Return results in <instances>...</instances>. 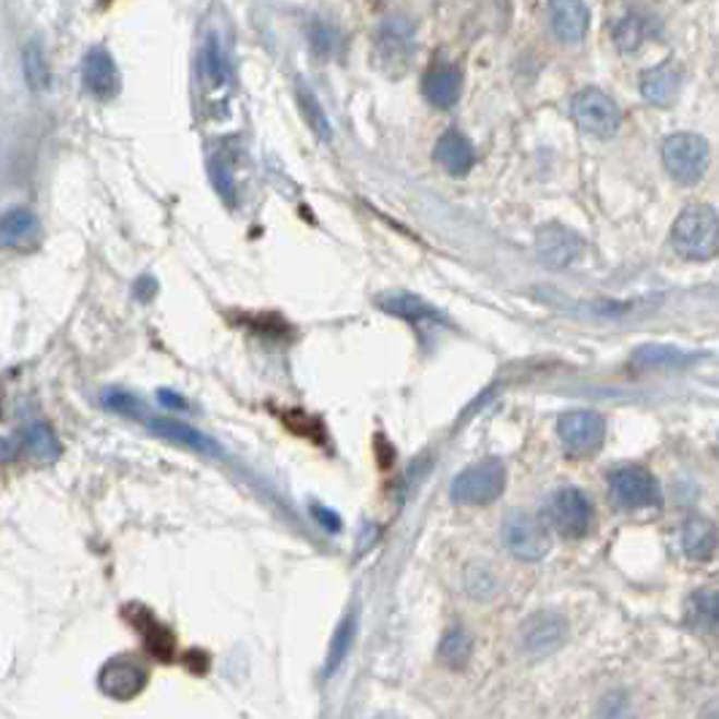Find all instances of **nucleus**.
<instances>
[{"mask_svg":"<svg viewBox=\"0 0 719 719\" xmlns=\"http://www.w3.org/2000/svg\"><path fill=\"white\" fill-rule=\"evenodd\" d=\"M471 652H474V638L466 627H452V631L441 638L439 658L446 668H452V671L466 668L468 660H471Z\"/></svg>","mask_w":719,"mask_h":719,"instance_id":"obj_23","label":"nucleus"},{"mask_svg":"<svg viewBox=\"0 0 719 719\" xmlns=\"http://www.w3.org/2000/svg\"><path fill=\"white\" fill-rule=\"evenodd\" d=\"M466 582H468V596H471V598H481V600L492 598V596H495V590H498L495 576H492L487 568H479V565L468 568Z\"/></svg>","mask_w":719,"mask_h":719,"instance_id":"obj_33","label":"nucleus"},{"mask_svg":"<svg viewBox=\"0 0 719 719\" xmlns=\"http://www.w3.org/2000/svg\"><path fill=\"white\" fill-rule=\"evenodd\" d=\"M25 444L31 455L41 463H52L60 457V444L52 430L44 422H31L25 428Z\"/></svg>","mask_w":719,"mask_h":719,"instance_id":"obj_27","label":"nucleus"},{"mask_svg":"<svg viewBox=\"0 0 719 719\" xmlns=\"http://www.w3.org/2000/svg\"><path fill=\"white\" fill-rule=\"evenodd\" d=\"M682 89V71L673 62H662L642 73V95L652 106H671Z\"/></svg>","mask_w":719,"mask_h":719,"instance_id":"obj_20","label":"nucleus"},{"mask_svg":"<svg viewBox=\"0 0 719 719\" xmlns=\"http://www.w3.org/2000/svg\"><path fill=\"white\" fill-rule=\"evenodd\" d=\"M571 115L585 133L596 135V139H611L622 124V115L614 100L596 87H587L574 95Z\"/></svg>","mask_w":719,"mask_h":719,"instance_id":"obj_5","label":"nucleus"},{"mask_svg":"<svg viewBox=\"0 0 719 719\" xmlns=\"http://www.w3.org/2000/svg\"><path fill=\"white\" fill-rule=\"evenodd\" d=\"M146 682H149V676H146L144 666H139V662L130 658L109 660L98 679L100 693L109 695L111 700H120V704L139 698L144 693Z\"/></svg>","mask_w":719,"mask_h":719,"instance_id":"obj_11","label":"nucleus"},{"mask_svg":"<svg viewBox=\"0 0 719 719\" xmlns=\"http://www.w3.org/2000/svg\"><path fill=\"white\" fill-rule=\"evenodd\" d=\"M671 241L682 257L711 260L719 252V214L704 203H693L673 223Z\"/></svg>","mask_w":719,"mask_h":719,"instance_id":"obj_1","label":"nucleus"},{"mask_svg":"<svg viewBox=\"0 0 719 719\" xmlns=\"http://www.w3.org/2000/svg\"><path fill=\"white\" fill-rule=\"evenodd\" d=\"M22 71H25V82L31 89H47L49 87V65L44 58V49L38 41H31L22 52Z\"/></svg>","mask_w":719,"mask_h":719,"instance_id":"obj_30","label":"nucleus"},{"mask_svg":"<svg viewBox=\"0 0 719 719\" xmlns=\"http://www.w3.org/2000/svg\"><path fill=\"white\" fill-rule=\"evenodd\" d=\"M611 501L620 508H652L662 503V492L658 479L638 466L616 468L609 474Z\"/></svg>","mask_w":719,"mask_h":719,"instance_id":"obj_6","label":"nucleus"},{"mask_svg":"<svg viewBox=\"0 0 719 719\" xmlns=\"http://www.w3.org/2000/svg\"><path fill=\"white\" fill-rule=\"evenodd\" d=\"M565 636H568V625H565L563 616L541 611V614H534L525 622L523 631H519V644L530 658H547L554 649L563 647Z\"/></svg>","mask_w":719,"mask_h":719,"instance_id":"obj_10","label":"nucleus"},{"mask_svg":"<svg viewBox=\"0 0 719 719\" xmlns=\"http://www.w3.org/2000/svg\"><path fill=\"white\" fill-rule=\"evenodd\" d=\"M358 609L347 611L341 620V625H338L336 636H333L331 642V649H327V660H325V676H333V673L341 668V662L347 660L349 649H352L355 644V636H358Z\"/></svg>","mask_w":719,"mask_h":719,"instance_id":"obj_22","label":"nucleus"},{"mask_svg":"<svg viewBox=\"0 0 719 719\" xmlns=\"http://www.w3.org/2000/svg\"><path fill=\"white\" fill-rule=\"evenodd\" d=\"M0 233H3V243L16 252H27V249H36L41 241V219L31 212V208H11L3 214V225H0Z\"/></svg>","mask_w":719,"mask_h":719,"instance_id":"obj_16","label":"nucleus"},{"mask_svg":"<svg viewBox=\"0 0 719 719\" xmlns=\"http://www.w3.org/2000/svg\"><path fill=\"white\" fill-rule=\"evenodd\" d=\"M662 163L679 184H695L709 168V144L695 133H676L662 144Z\"/></svg>","mask_w":719,"mask_h":719,"instance_id":"obj_3","label":"nucleus"},{"mask_svg":"<svg viewBox=\"0 0 719 719\" xmlns=\"http://www.w3.org/2000/svg\"><path fill=\"white\" fill-rule=\"evenodd\" d=\"M582 247H585V241L563 225H547L536 236V252L549 268H568L582 254Z\"/></svg>","mask_w":719,"mask_h":719,"instance_id":"obj_12","label":"nucleus"},{"mask_svg":"<svg viewBox=\"0 0 719 719\" xmlns=\"http://www.w3.org/2000/svg\"><path fill=\"white\" fill-rule=\"evenodd\" d=\"M197 79H201V87L206 93H219L230 84L233 73H230V60L225 55V49L219 47L217 38H208L203 44L201 55H197Z\"/></svg>","mask_w":719,"mask_h":719,"instance_id":"obj_18","label":"nucleus"},{"mask_svg":"<svg viewBox=\"0 0 719 719\" xmlns=\"http://www.w3.org/2000/svg\"><path fill=\"white\" fill-rule=\"evenodd\" d=\"M133 622H135V627H141V633H144L146 647H149L160 660H171L173 633L168 631L166 625H160V622L152 616V611H141V620H133Z\"/></svg>","mask_w":719,"mask_h":719,"instance_id":"obj_26","label":"nucleus"},{"mask_svg":"<svg viewBox=\"0 0 719 719\" xmlns=\"http://www.w3.org/2000/svg\"><path fill=\"white\" fill-rule=\"evenodd\" d=\"M82 82L89 95L98 100H109L120 93V71H117L115 58L106 49L95 47L89 49L87 58L82 62Z\"/></svg>","mask_w":719,"mask_h":719,"instance_id":"obj_13","label":"nucleus"},{"mask_svg":"<svg viewBox=\"0 0 719 719\" xmlns=\"http://www.w3.org/2000/svg\"><path fill=\"white\" fill-rule=\"evenodd\" d=\"M560 441L571 455H592L606 439V422L596 411H568L558 422Z\"/></svg>","mask_w":719,"mask_h":719,"instance_id":"obj_9","label":"nucleus"},{"mask_svg":"<svg viewBox=\"0 0 719 719\" xmlns=\"http://www.w3.org/2000/svg\"><path fill=\"white\" fill-rule=\"evenodd\" d=\"M549 20L560 41L579 44L587 36L590 11L585 0H549Z\"/></svg>","mask_w":719,"mask_h":719,"instance_id":"obj_14","label":"nucleus"},{"mask_svg":"<svg viewBox=\"0 0 719 719\" xmlns=\"http://www.w3.org/2000/svg\"><path fill=\"white\" fill-rule=\"evenodd\" d=\"M687 352H679V349L673 347H642L636 355H633V366L636 368H644V371H649V368H673V366H684V362H690Z\"/></svg>","mask_w":719,"mask_h":719,"instance_id":"obj_31","label":"nucleus"},{"mask_svg":"<svg viewBox=\"0 0 719 719\" xmlns=\"http://www.w3.org/2000/svg\"><path fill=\"white\" fill-rule=\"evenodd\" d=\"M212 181L214 187H217L219 195L225 197V201L233 206L236 203V181H233V173H230V166L225 160H219V157H214L212 160Z\"/></svg>","mask_w":719,"mask_h":719,"instance_id":"obj_34","label":"nucleus"},{"mask_svg":"<svg viewBox=\"0 0 719 719\" xmlns=\"http://www.w3.org/2000/svg\"><path fill=\"white\" fill-rule=\"evenodd\" d=\"M311 514H314L316 523H320L322 528L331 530V534H338V530H341V517H338L336 512H331V508H325V506H320V503H314V506H311Z\"/></svg>","mask_w":719,"mask_h":719,"instance_id":"obj_36","label":"nucleus"},{"mask_svg":"<svg viewBox=\"0 0 719 719\" xmlns=\"http://www.w3.org/2000/svg\"><path fill=\"white\" fill-rule=\"evenodd\" d=\"M424 98L435 106V109H452L463 93V73L452 62H441V65L430 68L424 73Z\"/></svg>","mask_w":719,"mask_h":719,"instance_id":"obj_15","label":"nucleus"},{"mask_svg":"<svg viewBox=\"0 0 719 719\" xmlns=\"http://www.w3.org/2000/svg\"><path fill=\"white\" fill-rule=\"evenodd\" d=\"M547 519L565 539H582L592 528V506L576 487H563L547 501Z\"/></svg>","mask_w":719,"mask_h":719,"instance_id":"obj_4","label":"nucleus"},{"mask_svg":"<svg viewBox=\"0 0 719 719\" xmlns=\"http://www.w3.org/2000/svg\"><path fill=\"white\" fill-rule=\"evenodd\" d=\"M503 543L523 563H539L549 552V536L534 514L514 512L503 523Z\"/></svg>","mask_w":719,"mask_h":719,"instance_id":"obj_7","label":"nucleus"},{"mask_svg":"<svg viewBox=\"0 0 719 719\" xmlns=\"http://www.w3.org/2000/svg\"><path fill=\"white\" fill-rule=\"evenodd\" d=\"M309 44L316 58H333L341 49V33L336 27L325 25V22H316V25L309 27Z\"/></svg>","mask_w":719,"mask_h":719,"instance_id":"obj_32","label":"nucleus"},{"mask_svg":"<svg viewBox=\"0 0 719 719\" xmlns=\"http://www.w3.org/2000/svg\"><path fill=\"white\" fill-rule=\"evenodd\" d=\"M415 55V25L406 16H387L376 38V58L382 71L398 76Z\"/></svg>","mask_w":719,"mask_h":719,"instance_id":"obj_8","label":"nucleus"},{"mask_svg":"<svg viewBox=\"0 0 719 719\" xmlns=\"http://www.w3.org/2000/svg\"><path fill=\"white\" fill-rule=\"evenodd\" d=\"M146 428L155 435H160V439L187 446V450L203 452V455H219V446L214 444L208 435H203L201 430H195L187 422L166 420V417H146Z\"/></svg>","mask_w":719,"mask_h":719,"instance_id":"obj_17","label":"nucleus"},{"mask_svg":"<svg viewBox=\"0 0 719 719\" xmlns=\"http://www.w3.org/2000/svg\"><path fill=\"white\" fill-rule=\"evenodd\" d=\"M298 106H300V115L305 117V122H309V128L314 130L316 139L322 141H331L333 130H331V122H327V115L322 111L320 100H316V95L311 93L309 87H305L303 82H298Z\"/></svg>","mask_w":719,"mask_h":719,"instance_id":"obj_28","label":"nucleus"},{"mask_svg":"<svg viewBox=\"0 0 719 719\" xmlns=\"http://www.w3.org/2000/svg\"><path fill=\"white\" fill-rule=\"evenodd\" d=\"M717 528L704 517L687 519L682 530V549L690 560H709L717 549Z\"/></svg>","mask_w":719,"mask_h":719,"instance_id":"obj_21","label":"nucleus"},{"mask_svg":"<svg viewBox=\"0 0 719 719\" xmlns=\"http://www.w3.org/2000/svg\"><path fill=\"white\" fill-rule=\"evenodd\" d=\"M157 398H160V404L168 406V409H187V400H181V395L171 393V390H160Z\"/></svg>","mask_w":719,"mask_h":719,"instance_id":"obj_37","label":"nucleus"},{"mask_svg":"<svg viewBox=\"0 0 719 719\" xmlns=\"http://www.w3.org/2000/svg\"><path fill=\"white\" fill-rule=\"evenodd\" d=\"M382 305H384V311H390V314H395V316H404V320H409V322H446L444 320V314H441L439 309H433V305L430 303H424L422 298H417V296H390V298H384L382 300Z\"/></svg>","mask_w":719,"mask_h":719,"instance_id":"obj_25","label":"nucleus"},{"mask_svg":"<svg viewBox=\"0 0 719 719\" xmlns=\"http://www.w3.org/2000/svg\"><path fill=\"white\" fill-rule=\"evenodd\" d=\"M611 36H614V44L620 52H636V49L652 36V22L642 14H627L616 22Z\"/></svg>","mask_w":719,"mask_h":719,"instance_id":"obj_24","label":"nucleus"},{"mask_svg":"<svg viewBox=\"0 0 719 719\" xmlns=\"http://www.w3.org/2000/svg\"><path fill=\"white\" fill-rule=\"evenodd\" d=\"M104 404L109 406L111 411H117V415L141 417L139 398H135V395H130V393H122V390H109V393H104Z\"/></svg>","mask_w":719,"mask_h":719,"instance_id":"obj_35","label":"nucleus"},{"mask_svg":"<svg viewBox=\"0 0 719 719\" xmlns=\"http://www.w3.org/2000/svg\"><path fill=\"white\" fill-rule=\"evenodd\" d=\"M435 160L452 177H466L474 168L477 155H474V146L466 135L457 133V130H446L435 144Z\"/></svg>","mask_w":719,"mask_h":719,"instance_id":"obj_19","label":"nucleus"},{"mask_svg":"<svg viewBox=\"0 0 719 719\" xmlns=\"http://www.w3.org/2000/svg\"><path fill=\"white\" fill-rule=\"evenodd\" d=\"M506 490V468L501 460L490 457L477 466L460 471L452 481L450 498L457 506H487V503L498 501Z\"/></svg>","mask_w":719,"mask_h":719,"instance_id":"obj_2","label":"nucleus"},{"mask_svg":"<svg viewBox=\"0 0 719 719\" xmlns=\"http://www.w3.org/2000/svg\"><path fill=\"white\" fill-rule=\"evenodd\" d=\"M693 625L704 627L709 633H719V590H700L695 592L693 600Z\"/></svg>","mask_w":719,"mask_h":719,"instance_id":"obj_29","label":"nucleus"}]
</instances>
